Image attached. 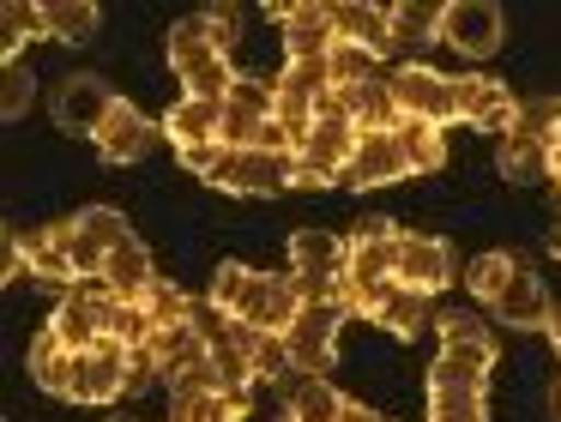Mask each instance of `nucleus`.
<instances>
[{
    "label": "nucleus",
    "instance_id": "obj_1",
    "mask_svg": "<svg viewBox=\"0 0 561 422\" xmlns=\"http://www.w3.org/2000/svg\"><path fill=\"white\" fill-rule=\"evenodd\" d=\"M211 308L236 326H254V332H290V320L302 313V289L296 277H278V272H254L242 260H224L211 272Z\"/></svg>",
    "mask_w": 561,
    "mask_h": 422
},
{
    "label": "nucleus",
    "instance_id": "obj_2",
    "mask_svg": "<svg viewBox=\"0 0 561 422\" xmlns=\"http://www.w3.org/2000/svg\"><path fill=\"white\" fill-rule=\"evenodd\" d=\"M163 48H170V67H175V79H182V96L224 103V96L236 91V79H242V72L230 67V55L211 43V19H206V12L175 19L170 24V43H163Z\"/></svg>",
    "mask_w": 561,
    "mask_h": 422
},
{
    "label": "nucleus",
    "instance_id": "obj_3",
    "mask_svg": "<svg viewBox=\"0 0 561 422\" xmlns=\"http://www.w3.org/2000/svg\"><path fill=\"white\" fill-rule=\"evenodd\" d=\"M392 272H399V229L387 217H363L344 236V284H351V296H363V289L392 284ZM351 313H356V301H351Z\"/></svg>",
    "mask_w": 561,
    "mask_h": 422
},
{
    "label": "nucleus",
    "instance_id": "obj_4",
    "mask_svg": "<svg viewBox=\"0 0 561 422\" xmlns=\"http://www.w3.org/2000/svg\"><path fill=\"white\" fill-rule=\"evenodd\" d=\"M122 241H134V229H127V217L115 212V205H85V212L67 217V253H73L79 284H85V277L103 284V265H110V253L122 248Z\"/></svg>",
    "mask_w": 561,
    "mask_h": 422
},
{
    "label": "nucleus",
    "instance_id": "obj_5",
    "mask_svg": "<svg viewBox=\"0 0 561 422\" xmlns=\"http://www.w3.org/2000/svg\"><path fill=\"white\" fill-rule=\"evenodd\" d=\"M290 163L296 157H272V151H260V145H242V151L224 145L218 163L206 169V181L218 193H230V199H260V193L290 187Z\"/></svg>",
    "mask_w": 561,
    "mask_h": 422
},
{
    "label": "nucleus",
    "instance_id": "obj_6",
    "mask_svg": "<svg viewBox=\"0 0 561 422\" xmlns=\"http://www.w3.org/2000/svg\"><path fill=\"white\" fill-rule=\"evenodd\" d=\"M344 320H351V308H339V301H302V313H296L290 332H284L290 368L296 374H327L332 356H339V326Z\"/></svg>",
    "mask_w": 561,
    "mask_h": 422
},
{
    "label": "nucleus",
    "instance_id": "obj_7",
    "mask_svg": "<svg viewBox=\"0 0 561 422\" xmlns=\"http://www.w3.org/2000/svg\"><path fill=\"white\" fill-rule=\"evenodd\" d=\"M115 308L122 301L110 296V289H67L61 301H55V313H49V332L61 338L67 350H98V344H110V332H115Z\"/></svg>",
    "mask_w": 561,
    "mask_h": 422
},
{
    "label": "nucleus",
    "instance_id": "obj_8",
    "mask_svg": "<svg viewBox=\"0 0 561 422\" xmlns=\"http://www.w3.org/2000/svg\"><path fill=\"white\" fill-rule=\"evenodd\" d=\"M387 84H392V103H399L404 121H428V127H447V121H459L447 72L423 67V60H404V67L387 72Z\"/></svg>",
    "mask_w": 561,
    "mask_h": 422
},
{
    "label": "nucleus",
    "instance_id": "obj_9",
    "mask_svg": "<svg viewBox=\"0 0 561 422\" xmlns=\"http://www.w3.org/2000/svg\"><path fill=\"white\" fill-rule=\"evenodd\" d=\"M327 91H332L327 60H284V72L272 79V115L308 139V127H314V115H320V103H327Z\"/></svg>",
    "mask_w": 561,
    "mask_h": 422
},
{
    "label": "nucleus",
    "instance_id": "obj_10",
    "mask_svg": "<svg viewBox=\"0 0 561 422\" xmlns=\"http://www.w3.org/2000/svg\"><path fill=\"white\" fill-rule=\"evenodd\" d=\"M356 139H363V127H356V121H344L339 109L320 103V115H314V127H308V139H302V151H296V163L314 169V175L332 187V181H344V169H351Z\"/></svg>",
    "mask_w": 561,
    "mask_h": 422
},
{
    "label": "nucleus",
    "instance_id": "obj_11",
    "mask_svg": "<svg viewBox=\"0 0 561 422\" xmlns=\"http://www.w3.org/2000/svg\"><path fill=\"white\" fill-rule=\"evenodd\" d=\"M453 109H459L465 127L501 133V139H507L513 121H519V103H513V91H507L501 79H489V72H465V79H453Z\"/></svg>",
    "mask_w": 561,
    "mask_h": 422
},
{
    "label": "nucleus",
    "instance_id": "obj_12",
    "mask_svg": "<svg viewBox=\"0 0 561 422\" xmlns=\"http://www.w3.org/2000/svg\"><path fill=\"white\" fill-rule=\"evenodd\" d=\"M440 43L471 55V60L495 55V48L507 43V12L489 7V0H459V7H447V19H440Z\"/></svg>",
    "mask_w": 561,
    "mask_h": 422
},
{
    "label": "nucleus",
    "instance_id": "obj_13",
    "mask_svg": "<svg viewBox=\"0 0 561 422\" xmlns=\"http://www.w3.org/2000/svg\"><path fill=\"white\" fill-rule=\"evenodd\" d=\"M356 320L380 326V332H392V338H416L428 326V296L392 277V284L363 289V296H356Z\"/></svg>",
    "mask_w": 561,
    "mask_h": 422
},
{
    "label": "nucleus",
    "instance_id": "obj_14",
    "mask_svg": "<svg viewBox=\"0 0 561 422\" xmlns=\"http://www.w3.org/2000/svg\"><path fill=\"white\" fill-rule=\"evenodd\" d=\"M115 103H122V96H115L98 72H67L61 91H55V121H61V133H85V139H98V127L110 121Z\"/></svg>",
    "mask_w": 561,
    "mask_h": 422
},
{
    "label": "nucleus",
    "instance_id": "obj_15",
    "mask_svg": "<svg viewBox=\"0 0 561 422\" xmlns=\"http://www.w3.org/2000/svg\"><path fill=\"white\" fill-rule=\"evenodd\" d=\"M284 31V60H327L339 48V31H332V7H302V0H278L272 7Z\"/></svg>",
    "mask_w": 561,
    "mask_h": 422
},
{
    "label": "nucleus",
    "instance_id": "obj_16",
    "mask_svg": "<svg viewBox=\"0 0 561 422\" xmlns=\"http://www.w3.org/2000/svg\"><path fill=\"white\" fill-rule=\"evenodd\" d=\"M435 362L459 368L465 380H489V368H495V338H489V326L477 313H440V356Z\"/></svg>",
    "mask_w": 561,
    "mask_h": 422
},
{
    "label": "nucleus",
    "instance_id": "obj_17",
    "mask_svg": "<svg viewBox=\"0 0 561 422\" xmlns=\"http://www.w3.org/2000/svg\"><path fill=\"white\" fill-rule=\"evenodd\" d=\"M404 175H411V157H404V145H399V127H387V133H363V139H356L344 187L375 193V187H392V181H404Z\"/></svg>",
    "mask_w": 561,
    "mask_h": 422
},
{
    "label": "nucleus",
    "instance_id": "obj_18",
    "mask_svg": "<svg viewBox=\"0 0 561 422\" xmlns=\"http://www.w3.org/2000/svg\"><path fill=\"white\" fill-rule=\"evenodd\" d=\"M272 121V84L266 79H236V91L224 96V121H218V145L242 151L260 145V127Z\"/></svg>",
    "mask_w": 561,
    "mask_h": 422
},
{
    "label": "nucleus",
    "instance_id": "obj_19",
    "mask_svg": "<svg viewBox=\"0 0 561 422\" xmlns=\"http://www.w3.org/2000/svg\"><path fill=\"white\" fill-rule=\"evenodd\" d=\"M489 313H501V320L513 326V332H543L549 326V313H556V301H549V289H543V277L531 272V265H513V277L501 284V296L489 301Z\"/></svg>",
    "mask_w": 561,
    "mask_h": 422
},
{
    "label": "nucleus",
    "instance_id": "obj_20",
    "mask_svg": "<svg viewBox=\"0 0 561 422\" xmlns=\"http://www.w3.org/2000/svg\"><path fill=\"white\" fill-rule=\"evenodd\" d=\"M122 392H134V368H127V350L115 344H98L79 356V386H73V404H115Z\"/></svg>",
    "mask_w": 561,
    "mask_h": 422
},
{
    "label": "nucleus",
    "instance_id": "obj_21",
    "mask_svg": "<svg viewBox=\"0 0 561 422\" xmlns=\"http://www.w3.org/2000/svg\"><path fill=\"white\" fill-rule=\"evenodd\" d=\"M428 422H489L483 380H465L459 368L435 362L428 368Z\"/></svg>",
    "mask_w": 561,
    "mask_h": 422
},
{
    "label": "nucleus",
    "instance_id": "obj_22",
    "mask_svg": "<svg viewBox=\"0 0 561 422\" xmlns=\"http://www.w3.org/2000/svg\"><path fill=\"white\" fill-rule=\"evenodd\" d=\"M158 133H163V127H158L151 115H139L134 103H115L110 121L98 127V139H91V145H98L103 163H139V157H151Z\"/></svg>",
    "mask_w": 561,
    "mask_h": 422
},
{
    "label": "nucleus",
    "instance_id": "obj_23",
    "mask_svg": "<svg viewBox=\"0 0 561 422\" xmlns=\"http://www.w3.org/2000/svg\"><path fill=\"white\" fill-rule=\"evenodd\" d=\"M399 284L423 289V296H435V289L453 284V248L440 236H404L399 229Z\"/></svg>",
    "mask_w": 561,
    "mask_h": 422
},
{
    "label": "nucleus",
    "instance_id": "obj_24",
    "mask_svg": "<svg viewBox=\"0 0 561 422\" xmlns=\"http://www.w3.org/2000/svg\"><path fill=\"white\" fill-rule=\"evenodd\" d=\"M332 31L339 43L363 48V55H392V12L387 7H363V0H332Z\"/></svg>",
    "mask_w": 561,
    "mask_h": 422
},
{
    "label": "nucleus",
    "instance_id": "obj_25",
    "mask_svg": "<svg viewBox=\"0 0 561 422\" xmlns=\"http://www.w3.org/2000/svg\"><path fill=\"white\" fill-rule=\"evenodd\" d=\"M327 109H339L344 121H356L363 133H387L399 127V103H392V84L387 79H368V84H344V91H327Z\"/></svg>",
    "mask_w": 561,
    "mask_h": 422
},
{
    "label": "nucleus",
    "instance_id": "obj_26",
    "mask_svg": "<svg viewBox=\"0 0 561 422\" xmlns=\"http://www.w3.org/2000/svg\"><path fill=\"white\" fill-rule=\"evenodd\" d=\"M218 121H224V103L182 96V103H170V115H163V133H170L175 157H187V151H211V145H218Z\"/></svg>",
    "mask_w": 561,
    "mask_h": 422
},
{
    "label": "nucleus",
    "instance_id": "obj_27",
    "mask_svg": "<svg viewBox=\"0 0 561 422\" xmlns=\"http://www.w3.org/2000/svg\"><path fill=\"white\" fill-rule=\"evenodd\" d=\"M151 284H158V265H151V253L134 241H122V248L110 253V265H103V289H110L115 301H146Z\"/></svg>",
    "mask_w": 561,
    "mask_h": 422
},
{
    "label": "nucleus",
    "instance_id": "obj_28",
    "mask_svg": "<svg viewBox=\"0 0 561 422\" xmlns=\"http://www.w3.org/2000/svg\"><path fill=\"white\" fill-rule=\"evenodd\" d=\"M31 380L43 386V392H55V398H73V386H79V350H67L55 332H43V338H31Z\"/></svg>",
    "mask_w": 561,
    "mask_h": 422
},
{
    "label": "nucleus",
    "instance_id": "obj_29",
    "mask_svg": "<svg viewBox=\"0 0 561 422\" xmlns=\"http://www.w3.org/2000/svg\"><path fill=\"white\" fill-rule=\"evenodd\" d=\"M25 265H31L37 277H49V284H73V289H79L73 253H67V217H55V224L31 229V236H25Z\"/></svg>",
    "mask_w": 561,
    "mask_h": 422
},
{
    "label": "nucleus",
    "instance_id": "obj_30",
    "mask_svg": "<svg viewBox=\"0 0 561 422\" xmlns=\"http://www.w3.org/2000/svg\"><path fill=\"white\" fill-rule=\"evenodd\" d=\"M284 398H290V404H284V417H290V422H339L344 404H351L327 374H296V386Z\"/></svg>",
    "mask_w": 561,
    "mask_h": 422
},
{
    "label": "nucleus",
    "instance_id": "obj_31",
    "mask_svg": "<svg viewBox=\"0 0 561 422\" xmlns=\"http://www.w3.org/2000/svg\"><path fill=\"white\" fill-rule=\"evenodd\" d=\"M230 338L242 344L254 380H284V374H290V350H284L278 332H254V326H236V320H230Z\"/></svg>",
    "mask_w": 561,
    "mask_h": 422
},
{
    "label": "nucleus",
    "instance_id": "obj_32",
    "mask_svg": "<svg viewBox=\"0 0 561 422\" xmlns=\"http://www.w3.org/2000/svg\"><path fill=\"white\" fill-rule=\"evenodd\" d=\"M248 398L242 392H175L170 422H242Z\"/></svg>",
    "mask_w": 561,
    "mask_h": 422
},
{
    "label": "nucleus",
    "instance_id": "obj_33",
    "mask_svg": "<svg viewBox=\"0 0 561 422\" xmlns=\"http://www.w3.org/2000/svg\"><path fill=\"white\" fill-rule=\"evenodd\" d=\"M495 169H501V181H537V175H549V145H537V139H525V133H507L501 139V151H495Z\"/></svg>",
    "mask_w": 561,
    "mask_h": 422
},
{
    "label": "nucleus",
    "instance_id": "obj_34",
    "mask_svg": "<svg viewBox=\"0 0 561 422\" xmlns=\"http://www.w3.org/2000/svg\"><path fill=\"white\" fill-rule=\"evenodd\" d=\"M399 145H404V157H411V175H435V169L447 163V133L428 127V121L399 115Z\"/></svg>",
    "mask_w": 561,
    "mask_h": 422
},
{
    "label": "nucleus",
    "instance_id": "obj_35",
    "mask_svg": "<svg viewBox=\"0 0 561 422\" xmlns=\"http://www.w3.org/2000/svg\"><path fill=\"white\" fill-rule=\"evenodd\" d=\"M37 36H49V19H43V7H25V0H13V7H0V55L19 60Z\"/></svg>",
    "mask_w": 561,
    "mask_h": 422
},
{
    "label": "nucleus",
    "instance_id": "obj_36",
    "mask_svg": "<svg viewBox=\"0 0 561 422\" xmlns=\"http://www.w3.org/2000/svg\"><path fill=\"white\" fill-rule=\"evenodd\" d=\"M139 308L151 313V326H158V332H170V326H194V320H199V296H187L182 284H170V277H158V284H151V296L139 301Z\"/></svg>",
    "mask_w": 561,
    "mask_h": 422
},
{
    "label": "nucleus",
    "instance_id": "obj_37",
    "mask_svg": "<svg viewBox=\"0 0 561 422\" xmlns=\"http://www.w3.org/2000/svg\"><path fill=\"white\" fill-rule=\"evenodd\" d=\"M387 12H392V48L428 43V36H440V19H447L440 0H411V7H387Z\"/></svg>",
    "mask_w": 561,
    "mask_h": 422
},
{
    "label": "nucleus",
    "instance_id": "obj_38",
    "mask_svg": "<svg viewBox=\"0 0 561 422\" xmlns=\"http://www.w3.org/2000/svg\"><path fill=\"white\" fill-rule=\"evenodd\" d=\"M43 19H49L55 43H91L98 36V7L91 0H43Z\"/></svg>",
    "mask_w": 561,
    "mask_h": 422
},
{
    "label": "nucleus",
    "instance_id": "obj_39",
    "mask_svg": "<svg viewBox=\"0 0 561 422\" xmlns=\"http://www.w3.org/2000/svg\"><path fill=\"white\" fill-rule=\"evenodd\" d=\"M513 133H525V139H537V145L556 151V145H561V96H531V103H519Z\"/></svg>",
    "mask_w": 561,
    "mask_h": 422
},
{
    "label": "nucleus",
    "instance_id": "obj_40",
    "mask_svg": "<svg viewBox=\"0 0 561 422\" xmlns=\"http://www.w3.org/2000/svg\"><path fill=\"white\" fill-rule=\"evenodd\" d=\"M513 265H519V260H513V253H501V248H495V253H477V260H471V272H465V284H471V296L483 301V308L501 296V284L513 277Z\"/></svg>",
    "mask_w": 561,
    "mask_h": 422
},
{
    "label": "nucleus",
    "instance_id": "obj_41",
    "mask_svg": "<svg viewBox=\"0 0 561 422\" xmlns=\"http://www.w3.org/2000/svg\"><path fill=\"white\" fill-rule=\"evenodd\" d=\"M31 96H37V79H31L25 60H0V115L19 121L31 109Z\"/></svg>",
    "mask_w": 561,
    "mask_h": 422
},
{
    "label": "nucleus",
    "instance_id": "obj_42",
    "mask_svg": "<svg viewBox=\"0 0 561 422\" xmlns=\"http://www.w3.org/2000/svg\"><path fill=\"white\" fill-rule=\"evenodd\" d=\"M327 79H332V91H344V84H368V79H380V72H375V55L339 43V48L327 55Z\"/></svg>",
    "mask_w": 561,
    "mask_h": 422
},
{
    "label": "nucleus",
    "instance_id": "obj_43",
    "mask_svg": "<svg viewBox=\"0 0 561 422\" xmlns=\"http://www.w3.org/2000/svg\"><path fill=\"white\" fill-rule=\"evenodd\" d=\"M19 272H31V265H25V236H19V229H7V236H0V277L13 284Z\"/></svg>",
    "mask_w": 561,
    "mask_h": 422
},
{
    "label": "nucleus",
    "instance_id": "obj_44",
    "mask_svg": "<svg viewBox=\"0 0 561 422\" xmlns=\"http://www.w3.org/2000/svg\"><path fill=\"white\" fill-rule=\"evenodd\" d=\"M206 19H211V43H218L224 55H230L236 36H242V12H236V7H218V12H206Z\"/></svg>",
    "mask_w": 561,
    "mask_h": 422
},
{
    "label": "nucleus",
    "instance_id": "obj_45",
    "mask_svg": "<svg viewBox=\"0 0 561 422\" xmlns=\"http://www.w3.org/2000/svg\"><path fill=\"white\" fill-rule=\"evenodd\" d=\"M339 422H380V417H375L368 404H344V417H339Z\"/></svg>",
    "mask_w": 561,
    "mask_h": 422
},
{
    "label": "nucleus",
    "instance_id": "obj_46",
    "mask_svg": "<svg viewBox=\"0 0 561 422\" xmlns=\"http://www.w3.org/2000/svg\"><path fill=\"white\" fill-rule=\"evenodd\" d=\"M543 332H549V344H556V356H561V301H556V313H549Z\"/></svg>",
    "mask_w": 561,
    "mask_h": 422
},
{
    "label": "nucleus",
    "instance_id": "obj_47",
    "mask_svg": "<svg viewBox=\"0 0 561 422\" xmlns=\"http://www.w3.org/2000/svg\"><path fill=\"white\" fill-rule=\"evenodd\" d=\"M549 181H556V187H561V145H556V151H549Z\"/></svg>",
    "mask_w": 561,
    "mask_h": 422
},
{
    "label": "nucleus",
    "instance_id": "obj_48",
    "mask_svg": "<svg viewBox=\"0 0 561 422\" xmlns=\"http://www.w3.org/2000/svg\"><path fill=\"white\" fill-rule=\"evenodd\" d=\"M549 410H556V422H561V380H556V392H549Z\"/></svg>",
    "mask_w": 561,
    "mask_h": 422
},
{
    "label": "nucleus",
    "instance_id": "obj_49",
    "mask_svg": "<svg viewBox=\"0 0 561 422\" xmlns=\"http://www.w3.org/2000/svg\"><path fill=\"white\" fill-rule=\"evenodd\" d=\"M110 422H146V417H122V410H115V417Z\"/></svg>",
    "mask_w": 561,
    "mask_h": 422
},
{
    "label": "nucleus",
    "instance_id": "obj_50",
    "mask_svg": "<svg viewBox=\"0 0 561 422\" xmlns=\"http://www.w3.org/2000/svg\"><path fill=\"white\" fill-rule=\"evenodd\" d=\"M556 260H561V224H556Z\"/></svg>",
    "mask_w": 561,
    "mask_h": 422
},
{
    "label": "nucleus",
    "instance_id": "obj_51",
    "mask_svg": "<svg viewBox=\"0 0 561 422\" xmlns=\"http://www.w3.org/2000/svg\"><path fill=\"white\" fill-rule=\"evenodd\" d=\"M278 422H290V417H278Z\"/></svg>",
    "mask_w": 561,
    "mask_h": 422
}]
</instances>
